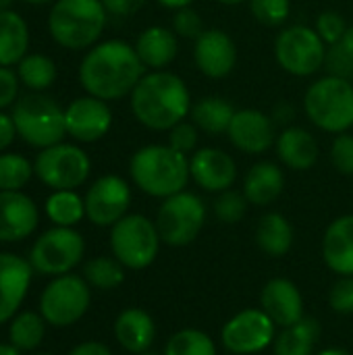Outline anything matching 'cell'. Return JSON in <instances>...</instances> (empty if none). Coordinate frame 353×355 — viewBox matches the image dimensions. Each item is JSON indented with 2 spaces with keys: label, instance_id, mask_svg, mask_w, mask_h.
I'll return each mask as SVG.
<instances>
[{
  "label": "cell",
  "instance_id": "d6a6232c",
  "mask_svg": "<svg viewBox=\"0 0 353 355\" xmlns=\"http://www.w3.org/2000/svg\"><path fill=\"white\" fill-rule=\"evenodd\" d=\"M17 75L31 92H44L56 81V64L46 54H27L17 64Z\"/></svg>",
  "mask_w": 353,
  "mask_h": 355
},
{
  "label": "cell",
  "instance_id": "f1b7e54d",
  "mask_svg": "<svg viewBox=\"0 0 353 355\" xmlns=\"http://www.w3.org/2000/svg\"><path fill=\"white\" fill-rule=\"evenodd\" d=\"M256 243L266 256H285L293 245V229L289 220L279 212L264 214L256 227Z\"/></svg>",
  "mask_w": 353,
  "mask_h": 355
},
{
  "label": "cell",
  "instance_id": "ac0fdd59",
  "mask_svg": "<svg viewBox=\"0 0 353 355\" xmlns=\"http://www.w3.org/2000/svg\"><path fill=\"white\" fill-rule=\"evenodd\" d=\"M196 67L210 79L227 77L237 62V48L223 29H206L193 46Z\"/></svg>",
  "mask_w": 353,
  "mask_h": 355
},
{
  "label": "cell",
  "instance_id": "74e56055",
  "mask_svg": "<svg viewBox=\"0 0 353 355\" xmlns=\"http://www.w3.org/2000/svg\"><path fill=\"white\" fill-rule=\"evenodd\" d=\"M250 10L258 23L277 27L289 19L291 2L289 0H250Z\"/></svg>",
  "mask_w": 353,
  "mask_h": 355
},
{
  "label": "cell",
  "instance_id": "ba28073f",
  "mask_svg": "<svg viewBox=\"0 0 353 355\" xmlns=\"http://www.w3.org/2000/svg\"><path fill=\"white\" fill-rule=\"evenodd\" d=\"M85 241L73 227H52L44 231L29 250V264L33 272L46 277L69 275L83 258Z\"/></svg>",
  "mask_w": 353,
  "mask_h": 355
},
{
  "label": "cell",
  "instance_id": "836d02e7",
  "mask_svg": "<svg viewBox=\"0 0 353 355\" xmlns=\"http://www.w3.org/2000/svg\"><path fill=\"white\" fill-rule=\"evenodd\" d=\"M81 275L89 287L100 289V291H110V289H117L125 281V266L117 258L98 256L83 264Z\"/></svg>",
  "mask_w": 353,
  "mask_h": 355
},
{
  "label": "cell",
  "instance_id": "11a10c76",
  "mask_svg": "<svg viewBox=\"0 0 353 355\" xmlns=\"http://www.w3.org/2000/svg\"><path fill=\"white\" fill-rule=\"evenodd\" d=\"M15 0H0V10H10Z\"/></svg>",
  "mask_w": 353,
  "mask_h": 355
},
{
  "label": "cell",
  "instance_id": "4fadbf2b",
  "mask_svg": "<svg viewBox=\"0 0 353 355\" xmlns=\"http://www.w3.org/2000/svg\"><path fill=\"white\" fill-rule=\"evenodd\" d=\"M221 341L231 354H258L275 343V322L264 310H243L223 327Z\"/></svg>",
  "mask_w": 353,
  "mask_h": 355
},
{
  "label": "cell",
  "instance_id": "f907efd6",
  "mask_svg": "<svg viewBox=\"0 0 353 355\" xmlns=\"http://www.w3.org/2000/svg\"><path fill=\"white\" fill-rule=\"evenodd\" d=\"M339 46L350 54L353 58V25L352 27H347V31H345V35H343V40L339 42Z\"/></svg>",
  "mask_w": 353,
  "mask_h": 355
},
{
  "label": "cell",
  "instance_id": "c3c4849f",
  "mask_svg": "<svg viewBox=\"0 0 353 355\" xmlns=\"http://www.w3.org/2000/svg\"><path fill=\"white\" fill-rule=\"evenodd\" d=\"M69 355H112V352L104 345V343H98V341H85V343H79L75 345Z\"/></svg>",
  "mask_w": 353,
  "mask_h": 355
},
{
  "label": "cell",
  "instance_id": "83f0119b",
  "mask_svg": "<svg viewBox=\"0 0 353 355\" xmlns=\"http://www.w3.org/2000/svg\"><path fill=\"white\" fill-rule=\"evenodd\" d=\"M320 339V322L304 316L300 322L285 327L275 339V355H314Z\"/></svg>",
  "mask_w": 353,
  "mask_h": 355
},
{
  "label": "cell",
  "instance_id": "9a60e30c",
  "mask_svg": "<svg viewBox=\"0 0 353 355\" xmlns=\"http://www.w3.org/2000/svg\"><path fill=\"white\" fill-rule=\"evenodd\" d=\"M112 125V112L108 104L94 96H83L73 100L64 108L67 135L77 141L92 144L102 139Z\"/></svg>",
  "mask_w": 353,
  "mask_h": 355
},
{
  "label": "cell",
  "instance_id": "ab89813d",
  "mask_svg": "<svg viewBox=\"0 0 353 355\" xmlns=\"http://www.w3.org/2000/svg\"><path fill=\"white\" fill-rule=\"evenodd\" d=\"M173 29L175 33H179L181 37H187V40H198L206 29H204V21L202 17L198 15V10L185 6V8H179L173 17Z\"/></svg>",
  "mask_w": 353,
  "mask_h": 355
},
{
  "label": "cell",
  "instance_id": "60d3db41",
  "mask_svg": "<svg viewBox=\"0 0 353 355\" xmlns=\"http://www.w3.org/2000/svg\"><path fill=\"white\" fill-rule=\"evenodd\" d=\"M169 146L181 154H189L198 146V127L193 123L181 121L173 129H169Z\"/></svg>",
  "mask_w": 353,
  "mask_h": 355
},
{
  "label": "cell",
  "instance_id": "d590c367",
  "mask_svg": "<svg viewBox=\"0 0 353 355\" xmlns=\"http://www.w3.org/2000/svg\"><path fill=\"white\" fill-rule=\"evenodd\" d=\"M164 355H216V345L206 333L185 329L169 339Z\"/></svg>",
  "mask_w": 353,
  "mask_h": 355
},
{
  "label": "cell",
  "instance_id": "52a82bcc",
  "mask_svg": "<svg viewBox=\"0 0 353 355\" xmlns=\"http://www.w3.org/2000/svg\"><path fill=\"white\" fill-rule=\"evenodd\" d=\"M160 248V235L156 223L144 214H127L110 229L112 256L131 270L148 268Z\"/></svg>",
  "mask_w": 353,
  "mask_h": 355
},
{
  "label": "cell",
  "instance_id": "7bdbcfd3",
  "mask_svg": "<svg viewBox=\"0 0 353 355\" xmlns=\"http://www.w3.org/2000/svg\"><path fill=\"white\" fill-rule=\"evenodd\" d=\"M329 306L339 314H353V277H341L331 287Z\"/></svg>",
  "mask_w": 353,
  "mask_h": 355
},
{
  "label": "cell",
  "instance_id": "ffe728a7",
  "mask_svg": "<svg viewBox=\"0 0 353 355\" xmlns=\"http://www.w3.org/2000/svg\"><path fill=\"white\" fill-rule=\"evenodd\" d=\"M189 175L202 189L218 193L231 189L235 183L237 164L227 152L218 148H202L196 150L189 160Z\"/></svg>",
  "mask_w": 353,
  "mask_h": 355
},
{
  "label": "cell",
  "instance_id": "816d5d0a",
  "mask_svg": "<svg viewBox=\"0 0 353 355\" xmlns=\"http://www.w3.org/2000/svg\"><path fill=\"white\" fill-rule=\"evenodd\" d=\"M158 4H162V6H166V8H173V10H179V8H185V6H189L193 0H156Z\"/></svg>",
  "mask_w": 353,
  "mask_h": 355
},
{
  "label": "cell",
  "instance_id": "f6af8a7d",
  "mask_svg": "<svg viewBox=\"0 0 353 355\" xmlns=\"http://www.w3.org/2000/svg\"><path fill=\"white\" fill-rule=\"evenodd\" d=\"M19 75L12 73L8 67H0V110L8 108L17 102L19 96Z\"/></svg>",
  "mask_w": 353,
  "mask_h": 355
},
{
  "label": "cell",
  "instance_id": "f5cc1de1",
  "mask_svg": "<svg viewBox=\"0 0 353 355\" xmlns=\"http://www.w3.org/2000/svg\"><path fill=\"white\" fill-rule=\"evenodd\" d=\"M23 352H19L15 345L10 343H0V355H21Z\"/></svg>",
  "mask_w": 353,
  "mask_h": 355
},
{
  "label": "cell",
  "instance_id": "8992f818",
  "mask_svg": "<svg viewBox=\"0 0 353 355\" xmlns=\"http://www.w3.org/2000/svg\"><path fill=\"white\" fill-rule=\"evenodd\" d=\"M304 110L318 129L345 133L353 127V83L335 75L314 81L304 96Z\"/></svg>",
  "mask_w": 353,
  "mask_h": 355
},
{
  "label": "cell",
  "instance_id": "30bf717a",
  "mask_svg": "<svg viewBox=\"0 0 353 355\" xmlns=\"http://www.w3.org/2000/svg\"><path fill=\"white\" fill-rule=\"evenodd\" d=\"M206 223L204 202L189 191H179L166 198L156 216L160 241L173 248H183L196 241Z\"/></svg>",
  "mask_w": 353,
  "mask_h": 355
},
{
  "label": "cell",
  "instance_id": "d6986e66",
  "mask_svg": "<svg viewBox=\"0 0 353 355\" xmlns=\"http://www.w3.org/2000/svg\"><path fill=\"white\" fill-rule=\"evenodd\" d=\"M227 135L237 150L246 154H262L275 141V123L262 110L243 108L235 112Z\"/></svg>",
  "mask_w": 353,
  "mask_h": 355
},
{
  "label": "cell",
  "instance_id": "4316f807",
  "mask_svg": "<svg viewBox=\"0 0 353 355\" xmlns=\"http://www.w3.org/2000/svg\"><path fill=\"white\" fill-rule=\"evenodd\" d=\"M29 27L15 10H0V67L19 64L27 56Z\"/></svg>",
  "mask_w": 353,
  "mask_h": 355
},
{
  "label": "cell",
  "instance_id": "8fae6325",
  "mask_svg": "<svg viewBox=\"0 0 353 355\" xmlns=\"http://www.w3.org/2000/svg\"><path fill=\"white\" fill-rule=\"evenodd\" d=\"M275 56L287 73L310 77L325 67L327 46L316 29L308 25H291L277 35Z\"/></svg>",
  "mask_w": 353,
  "mask_h": 355
},
{
  "label": "cell",
  "instance_id": "91938a15",
  "mask_svg": "<svg viewBox=\"0 0 353 355\" xmlns=\"http://www.w3.org/2000/svg\"><path fill=\"white\" fill-rule=\"evenodd\" d=\"M139 355H156V354H150V352H146V354H139Z\"/></svg>",
  "mask_w": 353,
  "mask_h": 355
},
{
  "label": "cell",
  "instance_id": "44dd1931",
  "mask_svg": "<svg viewBox=\"0 0 353 355\" xmlns=\"http://www.w3.org/2000/svg\"><path fill=\"white\" fill-rule=\"evenodd\" d=\"M260 306L273 318V322L281 324L283 329L304 318V297L289 279L268 281L262 289Z\"/></svg>",
  "mask_w": 353,
  "mask_h": 355
},
{
  "label": "cell",
  "instance_id": "277c9868",
  "mask_svg": "<svg viewBox=\"0 0 353 355\" xmlns=\"http://www.w3.org/2000/svg\"><path fill=\"white\" fill-rule=\"evenodd\" d=\"M106 12L102 0H54L48 15V31L58 46L83 50L102 35Z\"/></svg>",
  "mask_w": 353,
  "mask_h": 355
},
{
  "label": "cell",
  "instance_id": "7c38bea8",
  "mask_svg": "<svg viewBox=\"0 0 353 355\" xmlns=\"http://www.w3.org/2000/svg\"><path fill=\"white\" fill-rule=\"evenodd\" d=\"M37 179L54 191L77 189L89 177V156L73 144H56L44 148L33 162Z\"/></svg>",
  "mask_w": 353,
  "mask_h": 355
},
{
  "label": "cell",
  "instance_id": "4dcf8cb0",
  "mask_svg": "<svg viewBox=\"0 0 353 355\" xmlns=\"http://www.w3.org/2000/svg\"><path fill=\"white\" fill-rule=\"evenodd\" d=\"M46 320L40 312H17L8 324V343L19 352H33L46 337Z\"/></svg>",
  "mask_w": 353,
  "mask_h": 355
},
{
  "label": "cell",
  "instance_id": "7a4b0ae2",
  "mask_svg": "<svg viewBox=\"0 0 353 355\" xmlns=\"http://www.w3.org/2000/svg\"><path fill=\"white\" fill-rule=\"evenodd\" d=\"M131 110L135 119L154 131H169L185 121L191 110V98L185 81L169 71H152L133 87Z\"/></svg>",
  "mask_w": 353,
  "mask_h": 355
},
{
  "label": "cell",
  "instance_id": "f546056e",
  "mask_svg": "<svg viewBox=\"0 0 353 355\" xmlns=\"http://www.w3.org/2000/svg\"><path fill=\"white\" fill-rule=\"evenodd\" d=\"M189 112H191L193 125L198 129H202L208 135H221V133L229 131V125L237 110L225 98L208 96V98H202L200 102H196Z\"/></svg>",
  "mask_w": 353,
  "mask_h": 355
},
{
  "label": "cell",
  "instance_id": "8d00e7d4",
  "mask_svg": "<svg viewBox=\"0 0 353 355\" xmlns=\"http://www.w3.org/2000/svg\"><path fill=\"white\" fill-rule=\"evenodd\" d=\"M248 198L239 191H233V189H227V191H221V196L216 198L214 202V214L218 220L227 223V225H233V223H239L246 212H248Z\"/></svg>",
  "mask_w": 353,
  "mask_h": 355
},
{
  "label": "cell",
  "instance_id": "603a6c76",
  "mask_svg": "<svg viewBox=\"0 0 353 355\" xmlns=\"http://www.w3.org/2000/svg\"><path fill=\"white\" fill-rule=\"evenodd\" d=\"M114 337L129 354H146L156 337L152 316L141 308H127L114 320Z\"/></svg>",
  "mask_w": 353,
  "mask_h": 355
},
{
  "label": "cell",
  "instance_id": "2e32d148",
  "mask_svg": "<svg viewBox=\"0 0 353 355\" xmlns=\"http://www.w3.org/2000/svg\"><path fill=\"white\" fill-rule=\"evenodd\" d=\"M31 277L33 268L29 260L10 252H0V327L10 322L19 312L29 291Z\"/></svg>",
  "mask_w": 353,
  "mask_h": 355
},
{
  "label": "cell",
  "instance_id": "5bb4252c",
  "mask_svg": "<svg viewBox=\"0 0 353 355\" xmlns=\"http://www.w3.org/2000/svg\"><path fill=\"white\" fill-rule=\"evenodd\" d=\"M85 216L96 227H112L127 216L131 204V189L125 179L104 175L92 183L85 198Z\"/></svg>",
  "mask_w": 353,
  "mask_h": 355
},
{
  "label": "cell",
  "instance_id": "f35d334b",
  "mask_svg": "<svg viewBox=\"0 0 353 355\" xmlns=\"http://www.w3.org/2000/svg\"><path fill=\"white\" fill-rule=\"evenodd\" d=\"M316 31H318V35L322 37L325 44L335 46V44H339L343 40V35L347 31V23L339 12L325 10V12H320L316 17Z\"/></svg>",
  "mask_w": 353,
  "mask_h": 355
},
{
  "label": "cell",
  "instance_id": "680465c9",
  "mask_svg": "<svg viewBox=\"0 0 353 355\" xmlns=\"http://www.w3.org/2000/svg\"><path fill=\"white\" fill-rule=\"evenodd\" d=\"M35 355H52V354H48V352H40V354H35Z\"/></svg>",
  "mask_w": 353,
  "mask_h": 355
},
{
  "label": "cell",
  "instance_id": "6da1fadb",
  "mask_svg": "<svg viewBox=\"0 0 353 355\" xmlns=\"http://www.w3.org/2000/svg\"><path fill=\"white\" fill-rule=\"evenodd\" d=\"M144 62L135 46L123 40H108L94 46L79 64V83L87 96L104 102L125 98L144 77Z\"/></svg>",
  "mask_w": 353,
  "mask_h": 355
},
{
  "label": "cell",
  "instance_id": "cb8c5ba5",
  "mask_svg": "<svg viewBox=\"0 0 353 355\" xmlns=\"http://www.w3.org/2000/svg\"><path fill=\"white\" fill-rule=\"evenodd\" d=\"M279 160L293 171H308L318 160V141L302 127H287L277 137Z\"/></svg>",
  "mask_w": 353,
  "mask_h": 355
},
{
  "label": "cell",
  "instance_id": "6f0895ef",
  "mask_svg": "<svg viewBox=\"0 0 353 355\" xmlns=\"http://www.w3.org/2000/svg\"><path fill=\"white\" fill-rule=\"evenodd\" d=\"M23 2H27V4H48L52 0H23Z\"/></svg>",
  "mask_w": 353,
  "mask_h": 355
},
{
  "label": "cell",
  "instance_id": "484cf974",
  "mask_svg": "<svg viewBox=\"0 0 353 355\" xmlns=\"http://www.w3.org/2000/svg\"><path fill=\"white\" fill-rule=\"evenodd\" d=\"M177 50H179V44H177L175 33L160 25L144 29L135 42V52L139 60L144 62V67H150L154 71H160L162 67L173 62L177 56Z\"/></svg>",
  "mask_w": 353,
  "mask_h": 355
},
{
  "label": "cell",
  "instance_id": "3957f363",
  "mask_svg": "<svg viewBox=\"0 0 353 355\" xmlns=\"http://www.w3.org/2000/svg\"><path fill=\"white\" fill-rule=\"evenodd\" d=\"M129 173L133 183L152 198H171L185 191L189 181V160L171 146H146L131 156Z\"/></svg>",
  "mask_w": 353,
  "mask_h": 355
},
{
  "label": "cell",
  "instance_id": "d4e9b609",
  "mask_svg": "<svg viewBox=\"0 0 353 355\" xmlns=\"http://www.w3.org/2000/svg\"><path fill=\"white\" fill-rule=\"evenodd\" d=\"M285 189V175L281 166L275 162H258L254 164L243 181V196L254 206H268L273 204Z\"/></svg>",
  "mask_w": 353,
  "mask_h": 355
},
{
  "label": "cell",
  "instance_id": "681fc988",
  "mask_svg": "<svg viewBox=\"0 0 353 355\" xmlns=\"http://www.w3.org/2000/svg\"><path fill=\"white\" fill-rule=\"evenodd\" d=\"M291 119H293V108H291L289 104L277 106V110H275V121H277V123H289Z\"/></svg>",
  "mask_w": 353,
  "mask_h": 355
},
{
  "label": "cell",
  "instance_id": "e575fe53",
  "mask_svg": "<svg viewBox=\"0 0 353 355\" xmlns=\"http://www.w3.org/2000/svg\"><path fill=\"white\" fill-rule=\"evenodd\" d=\"M33 173V164L25 156L0 154V191H21Z\"/></svg>",
  "mask_w": 353,
  "mask_h": 355
},
{
  "label": "cell",
  "instance_id": "1f68e13d",
  "mask_svg": "<svg viewBox=\"0 0 353 355\" xmlns=\"http://www.w3.org/2000/svg\"><path fill=\"white\" fill-rule=\"evenodd\" d=\"M44 210L56 227H75L85 216V202L73 189H60L46 200Z\"/></svg>",
  "mask_w": 353,
  "mask_h": 355
},
{
  "label": "cell",
  "instance_id": "ee69618b",
  "mask_svg": "<svg viewBox=\"0 0 353 355\" xmlns=\"http://www.w3.org/2000/svg\"><path fill=\"white\" fill-rule=\"evenodd\" d=\"M325 69L329 71V75L350 79L353 75V58L339 44H335V46H331V50H327Z\"/></svg>",
  "mask_w": 353,
  "mask_h": 355
},
{
  "label": "cell",
  "instance_id": "9c48e42d",
  "mask_svg": "<svg viewBox=\"0 0 353 355\" xmlns=\"http://www.w3.org/2000/svg\"><path fill=\"white\" fill-rule=\"evenodd\" d=\"M92 291L83 277L60 275L54 277L40 295V314L56 329H64L81 320L89 308Z\"/></svg>",
  "mask_w": 353,
  "mask_h": 355
},
{
  "label": "cell",
  "instance_id": "db71d44e",
  "mask_svg": "<svg viewBox=\"0 0 353 355\" xmlns=\"http://www.w3.org/2000/svg\"><path fill=\"white\" fill-rule=\"evenodd\" d=\"M318 355H352V354H350V352H345V349H335V347H331V349L320 352Z\"/></svg>",
  "mask_w": 353,
  "mask_h": 355
},
{
  "label": "cell",
  "instance_id": "5b68a950",
  "mask_svg": "<svg viewBox=\"0 0 353 355\" xmlns=\"http://www.w3.org/2000/svg\"><path fill=\"white\" fill-rule=\"evenodd\" d=\"M17 135L33 148H50L62 141L67 135L64 110L42 92H31L12 104L10 112Z\"/></svg>",
  "mask_w": 353,
  "mask_h": 355
},
{
  "label": "cell",
  "instance_id": "e0dca14e",
  "mask_svg": "<svg viewBox=\"0 0 353 355\" xmlns=\"http://www.w3.org/2000/svg\"><path fill=\"white\" fill-rule=\"evenodd\" d=\"M40 223L35 202L23 191H0V243L27 239Z\"/></svg>",
  "mask_w": 353,
  "mask_h": 355
},
{
  "label": "cell",
  "instance_id": "7dc6e473",
  "mask_svg": "<svg viewBox=\"0 0 353 355\" xmlns=\"http://www.w3.org/2000/svg\"><path fill=\"white\" fill-rule=\"evenodd\" d=\"M17 137V127L10 114H4L0 110V152H4Z\"/></svg>",
  "mask_w": 353,
  "mask_h": 355
},
{
  "label": "cell",
  "instance_id": "b9f144b4",
  "mask_svg": "<svg viewBox=\"0 0 353 355\" xmlns=\"http://www.w3.org/2000/svg\"><path fill=\"white\" fill-rule=\"evenodd\" d=\"M331 160L343 175H353V135L341 133L335 137L331 148Z\"/></svg>",
  "mask_w": 353,
  "mask_h": 355
},
{
  "label": "cell",
  "instance_id": "9f6ffc18",
  "mask_svg": "<svg viewBox=\"0 0 353 355\" xmlns=\"http://www.w3.org/2000/svg\"><path fill=\"white\" fill-rule=\"evenodd\" d=\"M221 4H229V6H233V4H241V2H246V0H218Z\"/></svg>",
  "mask_w": 353,
  "mask_h": 355
},
{
  "label": "cell",
  "instance_id": "7402d4cb",
  "mask_svg": "<svg viewBox=\"0 0 353 355\" xmlns=\"http://www.w3.org/2000/svg\"><path fill=\"white\" fill-rule=\"evenodd\" d=\"M322 258L333 272L353 277V214L339 216L329 225L322 239Z\"/></svg>",
  "mask_w": 353,
  "mask_h": 355
},
{
  "label": "cell",
  "instance_id": "bcb514c9",
  "mask_svg": "<svg viewBox=\"0 0 353 355\" xmlns=\"http://www.w3.org/2000/svg\"><path fill=\"white\" fill-rule=\"evenodd\" d=\"M102 4L110 15L129 17V15L137 12L146 4V0H102Z\"/></svg>",
  "mask_w": 353,
  "mask_h": 355
}]
</instances>
